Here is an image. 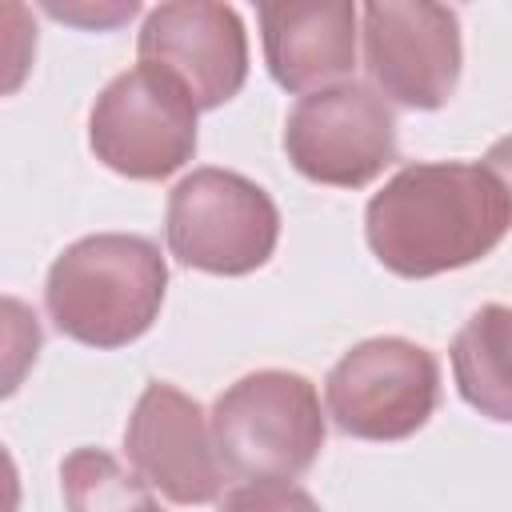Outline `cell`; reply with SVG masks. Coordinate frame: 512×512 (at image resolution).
<instances>
[{
  "label": "cell",
  "instance_id": "10",
  "mask_svg": "<svg viewBox=\"0 0 512 512\" xmlns=\"http://www.w3.org/2000/svg\"><path fill=\"white\" fill-rule=\"evenodd\" d=\"M132 468L172 504H212L224 488V464L204 408L176 384L152 380L124 428Z\"/></svg>",
  "mask_w": 512,
  "mask_h": 512
},
{
  "label": "cell",
  "instance_id": "2",
  "mask_svg": "<svg viewBox=\"0 0 512 512\" xmlns=\"http://www.w3.org/2000/svg\"><path fill=\"white\" fill-rule=\"evenodd\" d=\"M164 292L168 264L148 236L96 232L52 260L44 308L60 336L88 348H124L156 324Z\"/></svg>",
  "mask_w": 512,
  "mask_h": 512
},
{
  "label": "cell",
  "instance_id": "4",
  "mask_svg": "<svg viewBox=\"0 0 512 512\" xmlns=\"http://www.w3.org/2000/svg\"><path fill=\"white\" fill-rule=\"evenodd\" d=\"M164 236L184 268L248 276L272 260L280 212L256 180L228 168H192L168 192Z\"/></svg>",
  "mask_w": 512,
  "mask_h": 512
},
{
  "label": "cell",
  "instance_id": "5",
  "mask_svg": "<svg viewBox=\"0 0 512 512\" xmlns=\"http://www.w3.org/2000/svg\"><path fill=\"white\" fill-rule=\"evenodd\" d=\"M324 400L344 436L408 440L440 404V364L416 340L372 336L332 364Z\"/></svg>",
  "mask_w": 512,
  "mask_h": 512
},
{
  "label": "cell",
  "instance_id": "12",
  "mask_svg": "<svg viewBox=\"0 0 512 512\" xmlns=\"http://www.w3.org/2000/svg\"><path fill=\"white\" fill-rule=\"evenodd\" d=\"M452 376L480 416L512 424V304L476 308L452 340Z\"/></svg>",
  "mask_w": 512,
  "mask_h": 512
},
{
  "label": "cell",
  "instance_id": "8",
  "mask_svg": "<svg viewBox=\"0 0 512 512\" xmlns=\"http://www.w3.org/2000/svg\"><path fill=\"white\" fill-rule=\"evenodd\" d=\"M364 20V68L376 92L400 108H444L460 84V16L432 0H372Z\"/></svg>",
  "mask_w": 512,
  "mask_h": 512
},
{
  "label": "cell",
  "instance_id": "7",
  "mask_svg": "<svg viewBox=\"0 0 512 512\" xmlns=\"http://www.w3.org/2000/svg\"><path fill=\"white\" fill-rule=\"evenodd\" d=\"M284 152L312 184L364 188L396 160V116L376 88L344 80L292 104Z\"/></svg>",
  "mask_w": 512,
  "mask_h": 512
},
{
  "label": "cell",
  "instance_id": "11",
  "mask_svg": "<svg viewBox=\"0 0 512 512\" xmlns=\"http://www.w3.org/2000/svg\"><path fill=\"white\" fill-rule=\"evenodd\" d=\"M260 40L272 80L284 92L308 96L344 84L356 68V20L348 0H284L260 4Z\"/></svg>",
  "mask_w": 512,
  "mask_h": 512
},
{
  "label": "cell",
  "instance_id": "3",
  "mask_svg": "<svg viewBox=\"0 0 512 512\" xmlns=\"http://www.w3.org/2000/svg\"><path fill=\"white\" fill-rule=\"evenodd\" d=\"M324 432L316 384L300 372H248L212 404L216 456L228 476L252 484H288L304 476L324 448Z\"/></svg>",
  "mask_w": 512,
  "mask_h": 512
},
{
  "label": "cell",
  "instance_id": "1",
  "mask_svg": "<svg viewBox=\"0 0 512 512\" xmlns=\"http://www.w3.org/2000/svg\"><path fill=\"white\" fill-rule=\"evenodd\" d=\"M512 208L484 164H404L364 208L372 256L404 276L428 280L484 260L508 232Z\"/></svg>",
  "mask_w": 512,
  "mask_h": 512
},
{
  "label": "cell",
  "instance_id": "15",
  "mask_svg": "<svg viewBox=\"0 0 512 512\" xmlns=\"http://www.w3.org/2000/svg\"><path fill=\"white\" fill-rule=\"evenodd\" d=\"M484 168L496 176V184L504 188L508 208H512V136H500V140L484 152Z\"/></svg>",
  "mask_w": 512,
  "mask_h": 512
},
{
  "label": "cell",
  "instance_id": "14",
  "mask_svg": "<svg viewBox=\"0 0 512 512\" xmlns=\"http://www.w3.org/2000/svg\"><path fill=\"white\" fill-rule=\"evenodd\" d=\"M220 512H320V504L296 484H244L224 496Z\"/></svg>",
  "mask_w": 512,
  "mask_h": 512
},
{
  "label": "cell",
  "instance_id": "13",
  "mask_svg": "<svg viewBox=\"0 0 512 512\" xmlns=\"http://www.w3.org/2000/svg\"><path fill=\"white\" fill-rule=\"evenodd\" d=\"M64 512H164L156 488L104 448H76L60 464Z\"/></svg>",
  "mask_w": 512,
  "mask_h": 512
},
{
  "label": "cell",
  "instance_id": "9",
  "mask_svg": "<svg viewBox=\"0 0 512 512\" xmlns=\"http://www.w3.org/2000/svg\"><path fill=\"white\" fill-rule=\"evenodd\" d=\"M136 56L168 72L200 112L228 104L248 80V32L240 12L208 0H172L144 16Z\"/></svg>",
  "mask_w": 512,
  "mask_h": 512
},
{
  "label": "cell",
  "instance_id": "6",
  "mask_svg": "<svg viewBox=\"0 0 512 512\" xmlns=\"http://www.w3.org/2000/svg\"><path fill=\"white\" fill-rule=\"evenodd\" d=\"M196 104L160 68H128L104 84L88 112V144L128 180H164L196 152Z\"/></svg>",
  "mask_w": 512,
  "mask_h": 512
}]
</instances>
